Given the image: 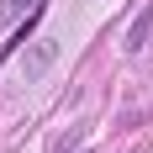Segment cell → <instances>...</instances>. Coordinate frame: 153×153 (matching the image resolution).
<instances>
[{
	"label": "cell",
	"instance_id": "obj_1",
	"mask_svg": "<svg viewBox=\"0 0 153 153\" xmlns=\"http://www.w3.org/2000/svg\"><path fill=\"white\" fill-rule=\"evenodd\" d=\"M53 53H58V42H48V37H42V42H32V48H27V63H21V69H27V79H37V74H42Z\"/></svg>",
	"mask_w": 153,
	"mask_h": 153
},
{
	"label": "cell",
	"instance_id": "obj_2",
	"mask_svg": "<svg viewBox=\"0 0 153 153\" xmlns=\"http://www.w3.org/2000/svg\"><path fill=\"white\" fill-rule=\"evenodd\" d=\"M148 42H153V5L137 16V21H132V32H127V48H132V53H143Z\"/></svg>",
	"mask_w": 153,
	"mask_h": 153
},
{
	"label": "cell",
	"instance_id": "obj_3",
	"mask_svg": "<svg viewBox=\"0 0 153 153\" xmlns=\"http://www.w3.org/2000/svg\"><path fill=\"white\" fill-rule=\"evenodd\" d=\"M42 5H48V0H5L0 11H5V21L21 27V21H32V16H42Z\"/></svg>",
	"mask_w": 153,
	"mask_h": 153
}]
</instances>
